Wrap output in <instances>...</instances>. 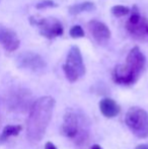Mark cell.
<instances>
[{"label":"cell","instance_id":"cell-1","mask_svg":"<svg viewBox=\"0 0 148 149\" xmlns=\"http://www.w3.org/2000/svg\"><path fill=\"white\" fill-rule=\"evenodd\" d=\"M52 96H42L33 102L26 124V137L31 142H40L43 139L55 108Z\"/></svg>","mask_w":148,"mask_h":149},{"label":"cell","instance_id":"cell-2","mask_svg":"<svg viewBox=\"0 0 148 149\" xmlns=\"http://www.w3.org/2000/svg\"><path fill=\"white\" fill-rule=\"evenodd\" d=\"M146 59L138 47L130 50L126 63L118 65L113 71V80L121 85L134 84L144 69Z\"/></svg>","mask_w":148,"mask_h":149},{"label":"cell","instance_id":"cell-3","mask_svg":"<svg viewBox=\"0 0 148 149\" xmlns=\"http://www.w3.org/2000/svg\"><path fill=\"white\" fill-rule=\"evenodd\" d=\"M62 133L77 145L85 144L88 138V121L84 115L74 110H67L62 124Z\"/></svg>","mask_w":148,"mask_h":149},{"label":"cell","instance_id":"cell-4","mask_svg":"<svg viewBox=\"0 0 148 149\" xmlns=\"http://www.w3.org/2000/svg\"><path fill=\"white\" fill-rule=\"evenodd\" d=\"M125 122L130 131L138 138L148 137V113L142 108L132 107L126 113Z\"/></svg>","mask_w":148,"mask_h":149},{"label":"cell","instance_id":"cell-5","mask_svg":"<svg viewBox=\"0 0 148 149\" xmlns=\"http://www.w3.org/2000/svg\"><path fill=\"white\" fill-rule=\"evenodd\" d=\"M63 71L68 81L75 82L85 74V66L82 55L78 47L72 46L67 54L66 62L63 65Z\"/></svg>","mask_w":148,"mask_h":149},{"label":"cell","instance_id":"cell-6","mask_svg":"<svg viewBox=\"0 0 148 149\" xmlns=\"http://www.w3.org/2000/svg\"><path fill=\"white\" fill-rule=\"evenodd\" d=\"M126 28L129 33L137 40L144 39L148 36V22L140 15V12L138 11L136 6L133 8L132 14L127 22Z\"/></svg>","mask_w":148,"mask_h":149},{"label":"cell","instance_id":"cell-7","mask_svg":"<svg viewBox=\"0 0 148 149\" xmlns=\"http://www.w3.org/2000/svg\"><path fill=\"white\" fill-rule=\"evenodd\" d=\"M33 24L39 26L41 33L48 39H54L63 33V26L55 17L36 18Z\"/></svg>","mask_w":148,"mask_h":149},{"label":"cell","instance_id":"cell-8","mask_svg":"<svg viewBox=\"0 0 148 149\" xmlns=\"http://www.w3.org/2000/svg\"><path fill=\"white\" fill-rule=\"evenodd\" d=\"M17 63L19 67L28 69L34 72L43 70L46 67V62L39 54L34 52H24L17 57Z\"/></svg>","mask_w":148,"mask_h":149},{"label":"cell","instance_id":"cell-9","mask_svg":"<svg viewBox=\"0 0 148 149\" xmlns=\"http://www.w3.org/2000/svg\"><path fill=\"white\" fill-rule=\"evenodd\" d=\"M31 98L32 95L28 90H16L8 98V106L14 111H26L28 108L32 107Z\"/></svg>","mask_w":148,"mask_h":149},{"label":"cell","instance_id":"cell-10","mask_svg":"<svg viewBox=\"0 0 148 149\" xmlns=\"http://www.w3.org/2000/svg\"><path fill=\"white\" fill-rule=\"evenodd\" d=\"M88 30L93 39L99 44L108 42L111 38V31L104 22L97 19H92L88 22Z\"/></svg>","mask_w":148,"mask_h":149},{"label":"cell","instance_id":"cell-11","mask_svg":"<svg viewBox=\"0 0 148 149\" xmlns=\"http://www.w3.org/2000/svg\"><path fill=\"white\" fill-rule=\"evenodd\" d=\"M0 44L3 46L5 50L13 52L19 47L20 41L15 31L6 26H0Z\"/></svg>","mask_w":148,"mask_h":149},{"label":"cell","instance_id":"cell-12","mask_svg":"<svg viewBox=\"0 0 148 149\" xmlns=\"http://www.w3.org/2000/svg\"><path fill=\"white\" fill-rule=\"evenodd\" d=\"M99 111L103 114L104 117L106 118H115L116 116H118L121 112V108L117 102H115L114 100L109 97L103 98L99 102Z\"/></svg>","mask_w":148,"mask_h":149},{"label":"cell","instance_id":"cell-13","mask_svg":"<svg viewBox=\"0 0 148 149\" xmlns=\"http://www.w3.org/2000/svg\"><path fill=\"white\" fill-rule=\"evenodd\" d=\"M22 127L20 125H7L4 127L1 135H0V142L7 141L10 137L17 136L22 132Z\"/></svg>","mask_w":148,"mask_h":149},{"label":"cell","instance_id":"cell-14","mask_svg":"<svg viewBox=\"0 0 148 149\" xmlns=\"http://www.w3.org/2000/svg\"><path fill=\"white\" fill-rule=\"evenodd\" d=\"M95 8V5L93 2L90 1H85L81 2V3L75 4V5H71L69 7V12L71 14H78L83 11H91Z\"/></svg>","mask_w":148,"mask_h":149},{"label":"cell","instance_id":"cell-15","mask_svg":"<svg viewBox=\"0 0 148 149\" xmlns=\"http://www.w3.org/2000/svg\"><path fill=\"white\" fill-rule=\"evenodd\" d=\"M111 11L115 16L121 17V16H125L130 13V8H128L127 6L124 5H116L112 8Z\"/></svg>","mask_w":148,"mask_h":149},{"label":"cell","instance_id":"cell-16","mask_svg":"<svg viewBox=\"0 0 148 149\" xmlns=\"http://www.w3.org/2000/svg\"><path fill=\"white\" fill-rule=\"evenodd\" d=\"M69 33L72 38H74V39H78V38L84 37V31H83V29L81 28L80 26H72L69 31Z\"/></svg>","mask_w":148,"mask_h":149},{"label":"cell","instance_id":"cell-17","mask_svg":"<svg viewBox=\"0 0 148 149\" xmlns=\"http://www.w3.org/2000/svg\"><path fill=\"white\" fill-rule=\"evenodd\" d=\"M55 3L52 0H45V1L41 2L37 5V8L39 9H43V8H48V7H54Z\"/></svg>","mask_w":148,"mask_h":149},{"label":"cell","instance_id":"cell-18","mask_svg":"<svg viewBox=\"0 0 148 149\" xmlns=\"http://www.w3.org/2000/svg\"><path fill=\"white\" fill-rule=\"evenodd\" d=\"M45 149H57V147L52 142H47L45 145Z\"/></svg>","mask_w":148,"mask_h":149},{"label":"cell","instance_id":"cell-19","mask_svg":"<svg viewBox=\"0 0 148 149\" xmlns=\"http://www.w3.org/2000/svg\"><path fill=\"white\" fill-rule=\"evenodd\" d=\"M135 149H148V143L146 144H140V145L136 146Z\"/></svg>","mask_w":148,"mask_h":149},{"label":"cell","instance_id":"cell-20","mask_svg":"<svg viewBox=\"0 0 148 149\" xmlns=\"http://www.w3.org/2000/svg\"><path fill=\"white\" fill-rule=\"evenodd\" d=\"M90 149H103V148H101V146L97 145V144H94V145L91 146V148H90Z\"/></svg>","mask_w":148,"mask_h":149}]
</instances>
